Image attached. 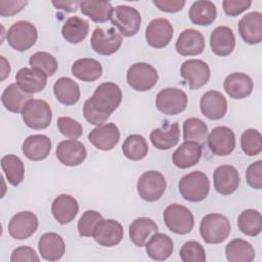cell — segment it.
<instances>
[{"mask_svg":"<svg viewBox=\"0 0 262 262\" xmlns=\"http://www.w3.org/2000/svg\"><path fill=\"white\" fill-rule=\"evenodd\" d=\"M207 143L210 150L217 156H227L235 148L234 132L225 126L214 128L207 136Z\"/></svg>","mask_w":262,"mask_h":262,"instance_id":"5bb4252c","label":"cell"},{"mask_svg":"<svg viewBox=\"0 0 262 262\" xmlns=\"http://www.w3.org/2000/svg\"><path fill=\"white\" fill-rule=\"evenodd\" d=\"M241 147L247 156H257L262 151V135L256 129H248L242 133Z\"/></svg>","mask_w":262,"mask_h":262,"instance_id":"f6af8a7d","label":"cell"},{"mask_svg":"<svg viewBox=\"0 0 262 262\" xmlns=\"http://www.w3.org/2000/svg\"><path fill=\"white\" fill-rule=\"evenodd\" d=\"M188 16L195 25L209 26L216 19V5L209 0L195 1L189 8Z\"/></svg>","mask_w":262,"mask_h":262,"instance_id":"d590c367","label":"cell"},{"mask_svg":"<svg viewBox=\"0 0 262 262\" xmlns=\"http://www.w3.org/2000/svg\"><path fill=\"white\" fill-rule=\"evenodd\" d=\"M239 173L230 165H221L214 171V187L222 195L233 193L239 185Z\"/></svg>","mask_w":262,"mask_h":262,"instance_id":"d6986e66","label":"cell"},{"mask_svg":"<svg viewBox=\"0 0 262 262\" xmlns=\"http://www.w3.org/2000/svg\"><path fill=\"white\" fill-rule=\"evenodd\" d=\"M28 4V1L17 0V1H0V15L3 17L12 16L19 11Z\"/></svg>","mask_w":262,"mask_h":262,"instance_id":"db71d44e","label":"cell"},{"mask_svg":"<svg viewBox=\"0 0 262 262\" xmlns=\"http://www.w3.org/2000/svg\"><path fill=\"white\" fill-rule=\"evenodd\" d=\"M88 140L97 149L111 150L120 140L119 128L114 123L99 125L89 132Z\"/></svg>","mask_w":262,"mask_h":262,"instance_id":"e0dca14e","label":"cell"},{"mask_svg":"<svg viewBox=\"0 0 262 262\" xmlns=\"http://www.w3.org/2000/svg\"><path fill=\"white\" fill-rule=\"evenodd\" d=\"M56 125L60 133L70 139H77L83 134L82 125L70 117H59Z\"/></svg>","mask_w":262,"mask_h":262,"instance_id":"c3c4849f","label":"cell"},{"mask_svg":"<svg viewBox=\"0 0 262 262\" xmlns=\"http://www.w3.org/2000/svg\"><path fill=\"white\" fill-rule=\"evenodd\" d=\"M79 211L77 200L70 194H60L56 196L51 205V213L54 219L60 224L71 222Z\"/></svg>","mask_w":262,"mask_h":262,"instance_id":"4316f807","label":"cell"},{"mask_svg":"<svg viewBox=\"0 0 262 262\" xmlns=\"http://www.w3.org/2000/svg\"><path fill=\"white\" fill-rule=\"evenodd\" d=\"M137 192L146 202L158 201L166 190V179L158 171L144 172L137 181Z\"/></svg>","mask_w":262,"mask_h":262,"instance_id":"30bf717a","label":"cell"},{"mask_svg":"<svg viewBox=\"0 0 262 262\" xmlns=\"http://www.w3.org/2000/svg\"><path fill=\"white\" fill-rule=\"evenodd\" d=\"M123 42L121 33L114 27L96 28L91 36L92 49L101 55H111L118 51Z\"/></svg>","mask_w":262,"mask_h":262,"instance_id":"8fae6325","label":"cell"},{"mask_svg":"<svg viewBox=\"0 0 262 262\" xmlns=\"http://www.w3.org/2000/svg\"><path fill=\"white\" fill-rule=\"evenodd\" d=\"M253 86L250 76L244 73L229 74L223 82L225 92L234 99H243L249 96L252 93Z\"/></svg>","mask_w":262,"mask_h":262,"instance_id":"83f0119b","label":"cell"},{"mask_svg":"<svg viewBox=\"0 0 262 262\" xmlns=\"http://www.w3.org/2000/svg\"><path fill=\"white\" fill-rule=\"evenodd\" d=\"M124 236V229L120 222L115 219H101L93 232L92 237L100 246L114 247L118 245Z\"/></svg>","mask_w":262,"mask_h":262,"instance_id":"9a60e30c","label":"cell"},{"mask_svg":"<svg viewBox=\"0 0 262 262\" xmlns=\"http://www.w3.org/2000/svg\"><path fill=\"white\" fill-rule=\"evenodd\" d=\"M152 145L161 150H167L174 147L179 141V125L173 123L163 128L154 129L149 135Z\"/></svg>","mask_w":262,"mask_h":262,"instance_id":"d6a6232c","label":"cell"},{"mask_svg":"<svg viewBox=\"0 0 262 262\" xmlns=\"http://www.w3.org/2000/svg\"><path fill=\"white\" fill-rule=\"evenodd\" d=\"M53 93L56 99L63 105H74L80 99L78 84L69 77H61L53 85Z\"/></svg>","mask_w":262,"mask_h":262,"instance_id":"1f68e13d","label":"cell"},{"mask_svg":"<svg viewBox=\"0 0 262 262\" xmlns=\"http://www.w3.org/2000/svg\"><path fill=\"white\" fill-rule=\"evenodd\" d=\"M80 9L92 21L105 23L111 18L113 6L107 1H82Z\"/></svg>","mask_w":262,"mask_h":262,"instance_id":"f35d334b","label":"cell"},{"mask_svg":"<svg viewBox=\"0 0 262 262\" xmlns=\"http://www.w3.org/2000/svg\"><path fill=\"white\" fill-rule=\"evenodd\" d=\"M83 114H84V117H85L86 121L88 123L92 124V125H95V126L102 125L110 118V114H104V113H100V112L96 111L93 107L92 103L90 102L89 98L84 103Z\"/></svg>","mask_w":262,"mask_h":262,"instance_id":"681fc988","label":"cell"},{"mask_svg":"<svg viewBox=\"0 0 262 262\" xmlns=\"http://www.w3.org/2000/svg\"><path fill=\"white\" fill-rule=\"evenodd\" d=\"M102 219V215L94 210L86 211L78 221V231L81 236L90 237L93 235L97 223Z\"/></svg>","mask_w":262,"mask_h":262,"instance_id":"7dc6e473","label":"cell"},{"mask_svg":"<svg viewBox=\"0 0 262 262\" xmlns=\"http://www.w3.org/2000/svg\"><path fill=\"white\" fill-rule=\"evenodd\" d=\"M145 250L150 259L155 261H164L172 255L174 244L169 235L156 232L145 244Z\"/></svg>","mask_w":262,"mask_h":262,"instance_id":"f546056e","label":"cell"},{"mask_svg":"<svg viewBox=\"0 0 262 262\" xmlns=\"http://www.w3.org/2000/svg\"><path fill=\"white\" fill-rule=\"evenodd\" d=\"M229 220L217 213L206 215L200 223V234L208 244H219L224 242L230 233Z\"/></svg>","mask_w":262,"mask_h":262,"instance_id":"7a4b0ae2","label":"cell"},{"mask_svg":"<svg viewBox=\"0 0 262 262\" xmlns=\"http://www.w3.org/2000/svg\"><path fill=\"white\" fill-rule=\"evenodd\" d=\"M33 98L32 94L25 92L16 83L8 85L1 95L2 104L12 113H21L26 103Z\"/></svg>","mask_w":262,"mask_h":262,"instance_id":"836d02e7","label":"cell"},{"mask_svg":"<svg viewBox=\"0 0 262 262\" xmlns=\"http://www.w3.org/2000/svg\"><path fill=\"white\" fill-rule=\"evenodd\" d=\"M186 105V93L176 87L164 88L156 96V106L165 115H177L183 112Z\"/></svg>","mask_w":262,"mask_h":262,"instance_id":"ba28073f","label":"cell"},{"mask_svg":"<svg viewBox=\"0 0 262 262\" xmlns=\"http://www.w3.org/2000/svg\"><path fill=\"white\" fill-rule=\"evenodd\" d=\"M52 4L58 9L72 12L77 10L78 5H80V2L79 1H52Z\"/></svg>","mask_w":262,"mask_h":262,"instance_id":"9f6ffc18","label":"cell"},{"mask_svg":"<svg viewBox=\"0 0 262 262\" xmlns=\"http://www.w3.org/2000/svg\"><path fill=\"white\" fill-rule=\"evenodd\" d=\"M89 100L96 111L111 114L122 101V90L117 84L105 82L96 87Z\"/></svg>","mask_w":262,"mask_h":262,"instance_id":"3957f363","label":"cell"},{"mask_svg":"<svg viewBox=\"0 0 262 262\" xmlns=\"http://www.w3.org/2000/svg\"><path fill=\"white\" fill-rule=\"evenodd\" d=\"M1 62H2V68H1V81H3L10 73V64L9 62L4 58V56H1Z\"/></svg>","mask_w":262,"mask_h":262,"instance_id":"6f0895ef","label":"cell"},{"mask_svg":"<svg viewBox=\"0 0 262 262\" xmlns=\"http://www.w3.org/2000/svg\"><path fill=\"white\" fill-rule=\"evenodd\" d=\"M242 39L248 44H259L262 41V14L253 11L244 15L238 23Z\"/></svg>","mask_w":262,"mask_h":262,"instance_id":"7402d4cb","label":"cell"},{"mask_svg":"<svg viewBox=\"0 0 262 262\" xmlns=\"http://www.w3.org/2000/svg\"><path fill=\"white\" fill-rule=\"evenodd\" d=\"M252 4L251 0H224L222 2L224 12L229 16H236L247 10Z\"/></svg>","mask_w":262,"mask_h":262,"instance_id":"816d5d0a","label":"cell"},{"mask_svg":"<svg viewBox=\"0 0 262 262\" xmlns=\"http://www.w3.org/2000/svg\"><path fill=\"white\" fill-rule=\"evenodd\" d=\"M225 256L229 262H251L255 258V250L249 242L235 238L226 245Z\"/></svg>","mask_w":262,"mask_h":262,"instance_id":"74e56055","label":"cell"},{"mask_svg":"<svg viewBox=\"0 0 262 262\" xmlns=\"http://www.w3.org/2000/svg\"><path fill=\"white\" fill-rule=\"evenodd\" d=\"M110 20L120 30L121 35L132 37L137 34L140 29L141 15L139 11L128 5H118L113 8Z\"/></svg>","mask_w":262,"mask_h":262,"instance_id":"8992f818","label":"cell"},{"mask_svg":"<svg viewBox=\"0 0 262 262\" xmlns=\"http://www.w3.org/2000/svg\"><path fill=\"white\" fill-rule=\"evenodd\" d=\"M38 39L36 27L29 21L19 20L11 25L6 33V40L10 47L16 51H25L31 48Z\"/></svg>","mask_w":262,"mask_h":262,"instance_id":"52a82bcc","label":"cell"},{"mask_svg":"<svg viewBox=\"0 0 262 262\" xmlns=\"http://www.w3.org/2000/svg\"><path fill=\"white\" fill-rule=\"evenodd\" d=\"M86 156L85 145L76 139L63 140L56 147V157L64 166H78L85 161Z\"/></svg>","mask_w":262,"mask_h":262,"instance_id":"ac0fdd59","label":"cell"},{"mask_svg":"<svg viewBox=\"0 0 262 262\" xmlns=\"http://www.w3.org/2000/svg\"><path fill=\"white\" fill-rule=\"evenodd\" d=\"M38 218L30 211L16 213L8 223V233L17 241L29 238L38 228Z\"/></svg>","mask_w":262,"mask_h":262,"instance_id":"4fadbf2b","label":"cell"},{"mask_svg":"<svg viewBox=\"0 0 262 262\" xmlns=\"http://www.w3.org/2000/svg\"><path fill=\"white\" fill-rule=\"evenodd\" d=\"M21 117L29 128L43 130L51 123L52 111L46 101L33 98L26 103L21 112Z\"/></svg>","mask_w":262,"mask_h":262,"instance_id":"5b68a950","label":"cell"},{"mask_svg":"<svg viewBox=\"0 0 262 262\" xmlns=\"http://www.w3.org/2000/svg\"><path fill=\"white\" fill-rule=\"evenodd\" d=\"M178 189L182 198L186 201L201 202L209 194L210 180L205 173L194 171L180 178Z\"/></svg>","mask_w":262,"mask_h":262,"instance_id":"6da1fadb","label":"cell"},{"mask_svg":"<svg viewBox=\"0 0 262 262\" xmlns=\"http://www.w3.org/2000/svg\"><path fill=\"white\" fill-rule=\"evenodd\" d=\"M71 71L77 79L84 82H93L100 78L102 67L100 62L93 58H81L73 63Z\"/></svg>","mask_w":262,"mask_h":262,"instance_id":"8d00e7d4","label":"cell"},{"mask_svg":"<svg viewBox=\"0 0 262 262\" xmlns=\"http://www.w3.org/2000/svg\"><path fill=\"white\" fill-rule=\"evenodd\" d=\"M246 179L248 184L256 189L262 188V162L252 163L246 171Z\"/></svg>","mask_w":262,"mask_h":262,"instance_id":"f907efd6","label":"cell"},{"mask_svg":"<svg viewBox=\"0 0 262 262\" xmlns=\"http://www.w3.org/2000/svg\"><path fill=\"white\" fill-rule=\"evenodd\" d=\"M179 256L183 262H205L206 261L205 249L196 241L185 242L180 248Z\"/></svg>","mask_w":262,"mask_h":262,"instance_id":"bcb514c9","label":"cell"},{"mask_svg":"<svg viewBox=\"0 0 262 262\" xmlns=\"http://www.w3.org/2000/svg\"><path fill=\"white\" fill-rule=\"evenodd\" d=\"M163 217L168 229L176 234H186L192 230L194 225L191 211L179 204L169 205L164 210Z\"/></svg>","mask_w":262,"mask_h":262,"instance_id":"277c9868","label":"cell"},{"mask_svg":"<svg viewBox=\"0 0 262 262\" xmlns=\"http://www.w3.org/2000/svg\"><path fill=\"white\" fill-rule=\"evenodd\" d=\"M202 114L210 120H219L227 112V101L222 93L216 90L205 92L200 100Z\"/></svg>","mask_w":262,"mask_h":262,"instance_id":"ffe728a7","label":"cell"},{"mask_svg":"<svg viewBox=\"0 0 262 262\" xmlns=\"http://www.w3.org/2000/svg\"><path fill=\"white\" fill-rule=\"evenodd\" d=\"M29 63L31 68L41 70L47 77L54 75L58 68V63L55 57L45 51H39L34 53L30 57Z\"/></svg>","mask_w":262,"mask_h":262,"instance_id":"ee69618b","label":"cell"},{"mask_svg":"<svg viewBox=\"0 0 262 262\" xmlns=\"http://www.w3.org/2000/svg\"><path fill=\"white\" fill-rule=\"evenodd\" d=\"M122 150L129 160L139 161L147 155L148 144L142 135L131 134L125 139Z\"/></svg>","mask_w":262,"mask_h":262,"instance_id":"b9f144b4","label":"cell"},{"mask_svg":"<svg viewBox=\"0 0 262 262\" xmlns=\"http://www.w3.org/2000/svg\"><path fill=\"white\" fill-rule=\"evenodd\" d=\"M89 24L79 16L69 17L62 26L61 34L64 40L71 44H78L84 41L88 35Z\"/></svg>","mask_w":262,"mask_h":262,"instance_id":"e575fe53","label":"cell"},{"mask_svg":"<svg viewBox=\"0 0 262 262\" xmlns=\"http://www.w3.org/2000/svg\"><path fill=\"white\" fill-rule=\"evenodd\" d=\"M175 48L182 56L199 55L205 49L204 36L198 30L186 29L178 36Z\"/></svg>","mask_w":262,"mask_h":262,"instance_id":"44dd1931","label":"cell"},{"mask_svg":"<svg viewBox=\"0 0 262 262\" xmlns=\"http://www.w3.org/2000/svg\"><path fill=\"white\" fill-rule=\"evenodd\" d=\"M154 4L161 11L173 13V12L180 11L185 5V1H183V0H154Z\"/></svg>","mask_w":262,"mask_h":262,"instance_id":"11a10c76","label":"cell"},{"mask_svg":"<svg viewBox=\"0 0 262 262\" xmlns=\"http://www.w3.org/2000/svg\"><path fill=\"white\" fill-rule=\"evenodd\" d=\"M237 225L244 234L257 236L262 231V216L257 210L247 209L239 214Z\"/></svg>","mask_w":262,"mask_h":262,"instance_id":"60d3db41","label":"cell"},{"mask_svg":"<svg viewBox=\"0 0 262 262\" xmlns=\"http://www.w3.org/2000/svg\"><path fill=\"white\" fill-rule=\"evenodd\" d=\"M174 35L172 24L166 18L152 19L146 27L145 39L146 42L155 48H163L167 46Z\"/></svg>","mask_w":262,"mask_h":262,"instance_id":"2e32d148","label":"cell"},{"mask_svg":"<svg viewBox=\"0 0 262 262\" xmlns=\"http://www.w3.org/2000/svg\"><path fill=\"white\" fill-rule=\"evenodd\" d=\"M51 140L43 134L28 136L23 142L21 151L31 161H42L50 154Z\"/></svg>","mask_w":262,"mask_h":262,"instance_id":"d4e9b609","label":"cell"},{"mask_svg":"<svg viewBox=\"0 0 262 262\" xmlns=\"http://www.w3.org/2000/svg\"><path fill=\"white\" fill-rule=\"evenodd\" d=\"M210 46L212 51L218 56L229 55L235 47L233 31L226 26L217 27L211 33Z\"/></svg>","mask_w":262,"mask_h":262,"instance_id":"cb8c5ba5","label":"cell"},{"mask_svg":"<svg viewBox=\"0 0 262 262\" xmlns=\"http://www.w3.org/2000/svg\"><path fill=\"white\" fill-rule=\"evenodd\" d=\"M41 257L46 261H57L66 253L63 238L55 232L44 233L38 242Z\"/></svg>","mask_w":262,"mask_h":262,"instance_id":"484cf974","label":"cell"},{"mask_svg":"<svg viewBox=\"0 0 262 262\" xmlns=\"http://www.w3.org/2000/svg\"><path fill=\"white\" fill-rule=\"evenodd\" d=\"M156 222L147 217H139L132 221L129 226V236L131 242L137 247H143L152 234L158 232Z\"/></svg>","mask_w":262,"mask_h":262,"instance_id":"4dcf8cb0","label":"cell"},{"mask_svg":"<svg viewBox=\"0 0 262 262\" xmlns=\"http://www.w3.org/2000/svg\"><path fill=\"white\" fill-rule=\"evenodd\" d=\"M208 136V126L199 118H188L183 123L184 141H194L203 144Z\"/></svg>","mask_w":262,"mask_h":262,"instance_id":"7bdbcfd3","label":"cell"},{"mask_svg":"<svg viewBox=\"0 0 262 262\" xmlns=\"http://www.w3.org/2000/svg\"><path fill=\"white\" fill-rule=\"evenodd\" d=\"M16 84L25 92L33 94L40 92L46 86L47 76L38 69L23 68L15 76Z\"/></svg>","mask_w":262,"mask_h":262,"instance_id":"603a6c76","label":"cell"},{"mask_svg":"<svg viewBox=\"0 0 262 262\" xmlns=\"http://www.w3.org/2000/svg\"><path fill=\"white\" fill-rule=\"evenodd\" d=\"M11 262H20V261H30V262H39L40 258L38 257L36 251L29 246H21L13 250L11 257Z\"/></svg>","mask_w":262,"mask_h":262,"instance_id":"f5cc1de1","label":"cell"},{"mask_svg":"<svg viewBox=\"0 0 262 262\" xmlns=\"http://www.w3.org/2000/svg\"><path fill=\"white\" fill-rule=\"evenodd\" d=\"M210 68L201 59H188L180 67V76L187 82L190 89H199L210 79Z\"/></svg>","mask_w":262,"mask_h":262,"instance_id":"7c38bea8","label":"cell"},{"mask_svg":"<svg viewBox=\"0 0 262 262\" xmlns=\"http://www.w3.org/2000/svg\"><path fill=\"white\" fill-rule=\"evenodd\" d=\"M157 70L145 62H136L127 71V82L136 91H147L158 82Z\"/></svg>","mask_w":262,"mask_h":262,"instance_id":"9c48e42d","label":"cell"},{"mask_svg":"<svg viewBox=\"0 0 262 262\" xmlns=\"http://www.w3.org/2000/svg\"><path fill=\"white\" fill-rule=\"evenodd\" d=\"M202 156V145L194 141H184L172 156L173 164L180 169H186L199 163Z\"/></svg>","mask_w":262,"mask_h":262,"instance_id":"f1b7e54d","label":"cell"},{"mask_svg":"<svg viewBox=\"0 0 262 262\" xmlns=\"http://www.w3.org/2000/svg\"><path fill=\"white\" fill-rule=\"evenodd\" d=\"M1 167L11 185L17 186L20 184L25 174V167L20 158L12 154L5 155L1 159Z\"/></svg>","mask_w":262,"mask_h":262,"instance_id":"ab89813d","label":"cell"}]
</instances>
